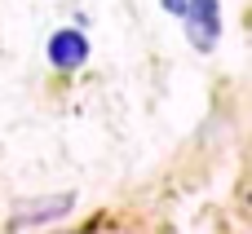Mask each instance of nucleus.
Listing matches in <instances>:
<instances>
[{
    "label": "nucleus",
    "mask_w": 252,
    "mask_h": 234,
    "mask_svg": "<svg viewBox=\"0 0 252 234\" xmlns=\"http://www.w3.org/2000/svg\"><path fill=\"white\" fill-rule=\"evenodd\" d=\"M182 22H186V35H190V44L199 53L217 49V40H221V9H217V0H186Z\"/></svg>",
    "instance_id": "nucleus-1"
},
{
    "label": "nucleus",
    "mask_w": 252,
    "mask_h": 234,
    "mask_svg": "<svg viewBox=\"0 0 252 234\" xmlns=\"http://www.w3.org/2000/svg\"><path fill=\"white\" fill-rule=\"evenodd\" d=\"M84 58H89V40H84L80 31H58V35L49 40V62H53V66H62V71L80 66Z\"/></svg>",
    "instance_id": "nucleus-2"
},
{
    "label": "nucleus",
    "mask_w": 252,
    "mask_h": 234,
    "mask_svg": "<svg viewBox=\"0 0 252 234\" xmlns=\"http://www.w3.org/2000/svg\"><path fill=\"white\" fill-rule=\"evenodd\" d=\"M62 212H71V195H58V199H49V204H31V208H18L13 226H40V221H53V217H62Z\"/></svg>",
    "instance_id": "nucleus-3"
},
{
    "label": "nucleus",
    "mask_w": 252,
    "mask_h": 234,
    "mask_svg": "<svg viewBox=\"0 0 252 234\" xmlns=\"http://www.w3.org/2000/svg\"><path fill=\"white\" fill-rule=\"evenodd\" d=\"M164 9H168V13H182V9H186V0H164Z\"/></svg>",
    "instance_id": "nucleus-4"
}]
</instances>
